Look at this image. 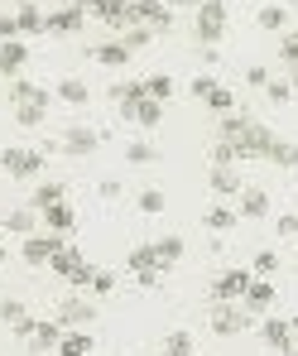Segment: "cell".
<instances>
[{
	"instance_id": "cell-1",
	"label": "cell",
	"mask_w": 298,
	"mask_h": 356,
	"mask_svg": "<svg viewBox=\"0 0 298 356\" xmlns=\"http://www.w3.org/2000/svg\"><path fill=\"white\" fill-rule=\"evenodd\" d=\"M217 140L236 149V164H250V159H270V145H274L270 125H260V120L245 116V111H231V116L217 120Z\"/></svg>"
},
{
	"instance_id": "cell-2",
	"label": "cell",
	"mask_w": 298,
	"mask_h": 356,
	"mask_svg": "<svg viewBox=\"0 0 298 356\" xmlns=\"http://www.w3.org/2000/svg\"><path fill=\"white\" fill-rule=\"evenodd\" d=\"M226 24H231V5L226 0H207L202 10H192V39L202 49H217L226 39Z\"/></svg>"
},
{
	"instance_id": "cell-3",
	"label": "cell",
	"mask_w": 298,
	"mask_h": 356,
	"mask_svg": "<svg viewBox=\"0 0 298 356\" xmlns=\"http://www.w3.org/2000/svg\"><path fill=\"white\" fill-rule=\"evenodd\" d=\"M49 270L58 275L63 284H72V289H87V284H92V275H97V265H87V260H82V250H77L72 241H63L58 250H53Z\"/></svg>"
},
{
	"instance_id": "cell-4",
	"label": "cell",
	"mask_w": 298,
	"mask_h": 356,
	"mask_svg": "<svg viewBox=\"0 0 298 356\" xmlns=\"http://www.w3.org/2000/svg\"><path fill=\"white\" fill-rule=\"evenodd\" d=\"M0 169H5L10 178H44L49 159H44V149H19V145H5V149H0Z\"/></svg>"
},
{
	"instance_id": "cell-5",
	"label": "cell",
	"mask_w": 298,
	"mask_h": 356,
	"mask_svg": "<svg viewBox=\"0 0 298 356\" xmlns=\"http://www.w3.org/2000/svg\"><path fill=\"white\" fill-rule=\"evenodd\" d=\"M250 280H255L250 270L231 265V270H222V275L212 280V289H207V294H212V303H240V298H245V289H250Z\"/></svg>"
},
{
	"instance_id": "cell-6",
	"label": "cell",
	"mask_w": 298,
	"mask_h": 356,
	"mask_svg": "<svg viewBox=\"0 0 298 356\" xmlns=\"http://www.w3.org/2000/svg\"><path fill=\"white\" fill-rule=\"evenodd\" d=\"M67 236H53V232H34V236L19 241V260L24 265H34V270H44L49 260H53V250H58Z\"/></svg>"
},
{
	"instance_id": "cell-7",
	"label": "cell",
	"mask_w": 298,
	"mask_h": 356,
	"mask_svg": "<svg viewBox=\"0 0 298 356\" xmlns=\"http://www.w3.org/2000/svg\"><path fill=\"white\" fill-rule=\"evenodd\" d=\"M250 327V313L240 303H212V332L217 337H240Z\"/></svg>"
},
{
	"instance_id": "cell-8",
	"label": "cell",
	"mask_w": 298,
	"mask_h": 356,
	"mask_svg": "<svg viewBox=\"0 0 298 356\" xmlns=\"http://www.w3.org/2000/svg\"><path fill=\"white\" fill-rule=\"evenodd\" d=\"M82 24H87V10L72 0V5H63V10H49V24H44V34L72 39V34H82Z\"/></svg>"
},
{
	"instance_id": "cell-9",
	"label": "cell",
	"mask_w": 298,
	"mask_h": 356,
	"mask_svg": "<svg viewBox=\"0 0 298 356\" xmlns=\"http://www.w3.org/2000/svg\"><path fill=\"white\" fill-rule=\"evenodd\" d=\"M260 342H265L270 352L289 356L294 352V323H289V318H260Z\"/></svg>"
},
{
	"instance_id": "cell-10",
	"label": "cell",
	"mask_w": 298,
	"mask_h": 356,
	"mask_svg": "<svg viewBox=\"0 0 298 356\" xmlns=\"http://www.w3.org/2000/svg\"><path fill=\"white\" fill-rule=\"evenodd\" d=\"M135 24H144L154 34H169L174 29V10L164 0H135Z\"/></svg>"
},
{
	"instance_id": "cell-11",
	"label": "cell",
	"mask_w": 298,
	"mask_h": 356,
	"mask_svg": "<svg viewBox=\"0 0 298 356\" xmlns=\"http://www.w3.org/2000/svg\"><path fill=\"white\" fill-rule=\"evenodd\" d=\"M106 29H116V34H125L130 24H135V0H97V10H92Z\"/></svg>"
},
{
	"instance_id": "cell-12",
	"label": "cell",
	"mask_w": 298,
	"mask_h": 356,
	"mask_svg": "<svg viewBox=\"0 0 298 356\" xmlns=\"http://www.w3.org/2000/svg\"><path fill=\"white\" fill-rule=\"evenodd\" d=\"M101 145V130H87V125H67L58 135V149L63 154H92Z\"/></svg>"
},
{
	"instance_id": "cell-13",
	"label": "cell",
	"mask_w": 298,
	"mask_h": 356,
	"mask_svg": "<svg viewBox=\"0 0 298 356\" xmlns=\"http://www.w3.org/2000/svg\"><path fill=\"white\" fill-rule=\"evenodd\" d=\"M97 318V308H92V298H63L58 303V323H63V332H72V327H87Z\"/></svg>"
},
{
	"instance_id": "cell-14",
	"label": "cell",
	"mask_w": 298,
	"mask_h": 356,
	"mask_svg": "<svg viewBox=\"0 0 298 356\" xmlns=\"http://www.w3.org/2000/svg\"><path fill=\"white\" fill-rule=\"evenodd\" d=\"M240 308L250 313V318H265L270 308H274V280H250V289L240 298Z\"/></svg>"
},
{
	"instance_id": "cell-15",
	"label": "cell",
	"mask_w": 298,
	"mask_h": 356,
	"mask_svg": "<svg viewBox=\"0 0 298 356\" xmlns=\"http://www.w3.org/2000/svg\"><path fill=\"white\" fill-rule=\"evenodd\" d=\"M10 102L15 106H53V92L39 87V82H29V77H15L10 82Z\"/></svg>"
},
{
	"instance_id": "cell-16",
	"label": "cell",
	"mask_w": 298,
	"mask_h": 356,
	"mask_svg": "<svg viewBox=\"0 0 298 356\" xmlns=\"http://www.w3.org/2000/svg\"><path fill=\"white\" fill-rule=\"evenodd\" d=\"M0 232H5V236H34V232H39V212H34V207H10L5 222H0Z\"/></svg>"
},
{
	"instance_id": "cell-17",
	"label": "cell",
	"mask_w": 298,
	"mask_h": 356,
	"mask_svg": "<svg viewBox=\"0 0 298 356\" xmlns=\"http://www.w3.org/2000/svg\"><path fill=\"white\" fill-rule=\"evenodd\" d=\"M236 212L245 222H265V217H270V193H265V188H240Z\"/></svg>"
},
{
	"instance_id": "cell-18",
	"label": "cell",
	"mask_w": 298,
	"mask_h": 356,
	"mask_svg": "<svg viewBox=\"0 0 298 356\" xmlns=\"http://www.w3.org/2000/svg\"><path fill=\"white\" fill-rule=\"evenodd\" d=\"M207 183H212V193H217V197H240V174L231 169V164H212Z\"/></svg>"
},
{
	"instance_id": "cell-19",
	"label": "cell",
	"mask_w": 298,
	"mask_h": 356,
	"mask_svg": "<svg viewBox=\"0 0 298 356\" xmlns=\"http://www.w3.org/2000/svg\"><path fill=\"white\" fill-rule=\"evenodd\" d=\"M39 217H44V227H49V232H53V236H67V232H72V227H77V212H72V207H67V202H53V207H44V212H39Z\"/></svg>"
},
{
	"instance_id": "cell-20",
	"label": "cell",
	"mask_w": 298,
	"mask_h": 356,
	"mask_svg": "<svg viewBox=\"0 0 298 356\" xmlns=\"http://www.w3.org/2000/svg\"><path fill=\"white\" fill-rule=\"evenodd\" d=\"M58 342H63V323H58V318H53V323H49V318H39V327H34L29 347H34V352H58Z\"/></svg>"
},
{
	"instance_id": "cell-21",
	"label": "cell",
	"mask_w": 298,
	"mask_h": 356,
	"mask_svg": "<svg viewBox=\"0 0 298 356\" xmlns=\"http://www.w3.org/2000/svg\"><path fill=\"white\" fill-rule=\"evenodd\" d=\"M24 63H29V49H24L19 39H15V44H0V72H5L10 82L24 72Z\"/></svg>"
},
{
	"instance_id": "cell-22",
	"label": "cell",
	"mask_w": 298,
	"mask_h": 356,
	"mask_svg": "<svg viewBox=\"0 0 298 356\" xmlns=\"http://www.w3.org/2000/svg\"><path fill=\"white\" fill-rule=\"evenodd\" d=\"M15 19H19V34H44V24H49V15L34 0H19L15 5Z\"/></svg>"
},
{
	"instance_id": "cell-23",
	"label": "cell",
	"mask_w": 298,
	"mask_h": 356,
	"mask_svg": "<svg viewBox=\"0 0 298 356\" xmlns=\"http://www.w3.org/2000/svg\"><path fill=\"white\" fill-rule=\"evenodd\" d=\"M255 24H260V29H270V34H289V10H284L279 0H270V5H260Z\"/></svg>"
},
{
	"instance_id": "cell-24",
	"label": "cell",
	"mask_w": 298,
	"mask_h": 356,
	"mask_svg": "<svg viewBox=\"0 0 298 356\" xmlns=\"http://www.w3.org/2000/svg\"><path fill=\"white\" fill-rule=\"evenodd\" d=\"M92 347H97V337H92L87 327H72V332H63L58 356H92Z\"/></svg>"
},
{
	"instance_id": "cell-25",
	"label": "cell",
	"mask_w": 298,
	"mask_h": 356,
	"mask_svg": "<svg viewBox=\"0 0 298 356\" xmlns=\"http://www.w3.org/2000/svg\"><path fill=\"white\" fill-rule=\"evenodd\" d=\"M53 97L67 102V106H87V102H92V87H87L82 77H63L58 87H53Z\"/></svg>"
},
{
	"instance_id": "cell-26",
	"label": "cell",
	"mask_w": 298,
	"mask_h": 356,
	"mask_svg": "<svg viewBox=\"0 0 298 356\" xmlns=\"http://www.w3.org/2000/svg\"><path fill=\"white\" fill-rule=\"evenodd\" d=\"M63 197H67V188H63L58 178H39V188H34L29 207H34V212H44V207H53V202H63Z\"/></svg>"
},
{
	"instance_id": "cell-27",
	"label": "cell",
	"mask_w": 298,
	"mask_h": 356,
	"mask_svg": "<svg viewBox=\"0 0 298 356\" xmlns=\"http://www.w3.org/2000/svg\"><path fill=\"white\" fill-rule=\"evenodd\" d=\"M92 58L101 63V67H125L130 63V49H125V39H106V44L92 49Z\"/></svg>"
},
{
	"instance_id": "cell-28",
	"label": "cell",
	"mask_w": 298,
	"mask_h": 356,
	"mask_svg": "<svg viewBox=\"0 0 298 356\" xmlns=\"http://www.w3.org/2000/svg\"><path fill=\"white\" fill-rule=\"evenodd\" d=\"M164 154H159V145H149V140H130L125 145V164H135V169H149V164H159Z\"/></svg>"
},
{
	"instance_id": "cell-29",
	"label": "cell",
	"mask_w": 298,
	"mask_h": 356,
	"mask_svg": "<svg viewBox=\"0 0 298 356\" xmlns=\"http://www.w3.org/2000/svg\"><path fill=\"white\" fill-rule=\"evenodd\" d=\"M120 116L149 130V125H159V120H164V102H149V97H144V102H135V106H130V111H120Z\"/></svg>"
},
{
	"instance_id": "cell-30",
	"label": "cell",
	"mask_w": 298,
	"mask_h": 356,
	"mask_svg": "<svg viewBox=\"0 0 298 356\" xmlns=\"http://www.w3.org/2000/svg\"><path fill=\"white\" fill-rule=\"evenodd\" d=\"M236 217H240L236 207H222V202H217V207H207V212H202V227L222 236V232H231V227H236Z\"/></svg>"
},
{
	"instance_id": "cell-31",
	"label": "cell",
	"mask_w": 298,
	"mask_h": 356,
	"mask_svg": "<svg viewBox=\"0 0 298 356\" xmlns=\"http://www.w3.org/2000/svg\"><path fill=\"white\" fill-rule=\"evenodd\" d=\"M174 92H179V82H174L169 72H154V77H144V97H149V102H169Z\"/></svg>"
},
{
	"instance_id": "cell-32",
	"label": "cell",
	"mask_w": 298,
	"mask_h": 356,
	"mask_svg": "<svg viewBox=\"0 0 298 356\" xmlns=\"http://www.w3.org/2000/svg\"><path fill=\"white\" fill-rule=\"evenodd\" d=\"M111 102H116L120 111H130L135 102H144V82H116L111 87Z\"/></svg>"
},
{
	"instance_id": "cell-33",
	"label": "cell",
	"mask_w": 298,
	"mask_h": 356,
	"mask_svg": "<svg viewBox=\"0 0 298 356\" xmlns=\"http://www.w3.org/2000/svg\"><path fill=\"white\" fill-rule=\"evenodd\" d=\"M135 207H140L144 217H159V212L169 207V197H164V188H140V197H135Z\"/></svg>"
},
{
	"instance_id": "cell-34",
	"label": "cell",
	"mask_w": 298,
	"mask_h": 356,
	"mask_svg": "<svg viewBox=\"0 0 298 356\" xmlns=\"http://www.w3.org/2000/svg\"><path fill=\"white\" fill-rule=\"evenodd\" d=\"M125 265H130V275H140V270H154V265H159V255H154V241H144V245H135ZM159 270H164V265H159Z\"/></svg>"
},
{
	"instance_id": "cell-35",
	"label": "cell",
	"mask_w": 298,
	"mask_h": 356,
	"mask_svg": "<svg viewBox=\"0 0 298 356\" xmlns=\"http://www.w3.org/2000/svg\"><path fill=\"white\" fill-rule=\"evenodd\" d=\"M154 255H159L164 270L179 265V260H183V236H159V241H154Z\"/></svg>"
},
{
	"instance_id": "cell-36",
	"label": "cell",
	"mask_w": 298,
	"mask_h": 356,
	"mask_svg": "<svg viewBox=\"0 0 298 356\" xmlns=\"http://www.w3.org/2000/svg\"><path fill=\"white\" fill-rule=\"evenodd\" d=\"M270 164H274V169H294L298 164V145L294 140H274V145H270Z\"/></svg>"
},
{
	"instance_id": "cell-37",
	"label": "cell",
	"mask_w": 298,
	"mask_h": 356,
	"mask_svg": "<svg viewBox=\"0 0 298 356\" xmlns=\"http://www.w3.org/2000/svg\"><path fill=\"white\" fill-rule=\"evenodd\" d=\"M207 106H212L217 116H231V111H236V92L217 82V87H212V97H207Z\"/></svg>"
},
{
	"instance_id": "cell-38",
	"label": "cell",
	"mask_w": 298,
	"mask_h": 356,
	"mask_svg": "<svg viewBox=\"0 0 298 356\" xmlns=\"http://www.w3.org/2000/svg\"><path fill=\"white\" fill-rule=\"evenodd\" d=\"M250 275H255V280L279 275V250H260V255H255V265H250Z\"/></svg>"
},
{
	"instance_id": "cell-39",
	"label": "cell",
	"mask_w": 298,
	"mask_h": 356,
	"mask_svg": "<svg viewBox=\"0 0 298 356\" xmlns=\"http://www.w3.org/2000/svg\"><path fill=\"white\" fill-rule=\"evenodd\" d=\"M15 120H19L24 130H39V125L49 120V106H15Z\"/></svg>"
},
{
	"instance_id": "cell-40",
	"label": "cell",
	"mask_w": 298,
	"mask_h": 356,
	"mask_svg": "<svg viewBox=\"0 0 298 356\" xmlns=\"http://www.w3.org/2000/svg\"><path fill=\"white\" fill-rule=\"evenodd\" d=\"M159 352H169V356H192V332H169Z\"/></svg>"
},
{
	"instance_id": "cell-41",
	"label": "cell",
	"mask_w": 298,
	"mask_h": 356,
	"mask_svg": "<svg viewBox=\"0 0 298 356\" xmlns=\"http://www.w3.org/2000/svg\"><path fill=\"white\" fill-rule=\"evenodd\" d=\"M120 39H125V49H130V54H140V49H144V44L154 39V29H144V24H130V29H125Z\"/></svg>"
},
{
	"instance_id": "cell-42",
	"label": "cell",
	"mask_w": 298,
	"mask_h": 356,
	"mask_svg": "<svg viewBox=\"0 0 298 356\" xmlns=\"http://www.w3.org/2000/svg\"><path fill=\"white\" fill-rule=\"evenodd\" d=\"M97 298H106V294H116V270H97L92 275V284H87Z\"/></svg>"
},
{
	"instance_id": "cell-43",
	"label": "cell",
	"mask_w": 298,
	"mask_h": 356,
	"mask_svg": "<svg viewBox=\"0 0 298 356\" xmlns=\"http://www.w3.org/2000/svg\"><path fill=\"white\" fill-rule=\"evenodd\" d=\"M212 87H217V77H207V72H197V77L188 82V97H192V102H207V97H212Z\"/></svg>"
},
{
	"instance_id": "cell-44",
	"label": "cell",
	"mask_w": 298,
	"mask_h": 356,
	"mask_svg": "<svg viewBox=\"0 0 298 356\" xmlns=\"http://www.w3.org/2000/svg\"><path fill=\"white\" fill-rule=\"evenodd\" d=\"M265 97H270L274 106H289V102H294V87H289V82H279V77H270V87H265Z\"/></svg>"
},
{
	"instance_id": "cell-45",
	"label": "cell",
	"mask_w": 298,
	"mask_h": 356,
	"mask_svg": "<svg viewBox=\"0 0 298 356\" xmlns=\"http://www.w3.org/2000/svg\"><path fill=\"white\" fill-rule=\"evenodd\" d=\"M0 318H5V327H15L19 318H29V308H24L19 298H5V303H0Z\"/></svg>"
},
{
	"instance_id": "cell-46",
	"label": "cell",
	"mask_w": 298,
	"mask_h": 356,
	"mask_svg": "<svg viewBox=\"0 0 298 356\" xmlns=\"http://www.w3.org/2000/svg\"><path fill=\"white\" fill-rule=\"evenodd\" d=\"M274 232L284 241H298V212H279V217H274Z\"/></svg>"
},
{
	"instance_id": "cell-47",
	"label": "cell",
	"mask_w": 298,
	"mask_h": 356,
	"mask_svg": "<svg viewBox=\"0 0 298 356\" xmlns=\"http://www.w3.org/2000/svg\"><path fill=\"white\" fill-rule=\"evenodd\" d=\"M15 39H19V19L10 10V15H0V44H15Z\"/></svg>"
},
{
	"instance_id": "cell-48",
	"label": "cell",
	"mask_w": 298,
	"mask_h": 356,
	"mask_svg": "<svg viewBox=\"0 0 298 356\" xmlns=\"http://www.w3.org/2000/svg\"><path fill=\"white\" fill-rule=\"evenodd\" d=\"M135 284H140V289H159V284H164V270H159V265H154V270H140Z\"/></svg>"
},
{
	"instance_id": "cell-49",
	"label": "cell",
	"mask_w": 298,
	"mask_h": 356,
	"mask_svg": "<svg viewBox=\"0 0 298 356\" xmlns=\"http://www.w3.org/2000/svg\"><path fill=\"white\" fill-rule=\"evenodd\" d=\"M245 82H250V87H270V67L250 63V67H245Z\"/></svg>"
},
{
	"instance_id": "cell-50",
	"label": "cell",
	"mask_w": 298,
	"mask_h": 356,
	"mask_svg": "<svg viewBox=\"0 0 298 356\" xmlns=\"http://www.w3.org/2000/svg\"><path fill=\"white\" fill-rule=\"evenodd\" d=\"M212 164H231V169H236V149L217 140V145H212Z\"/></svg>"
},
{
	"instance_id": "cell-51",
	"label": "cell",
	"mask_w": 298,
	"mask_h": 356,
	"mask_svg": "<svg viewBox=\"0 0 298 356\" xmlns=\"http://www.w3.org/2000/svg\"><path fill=\"white\" fill-rule=\"evenodd\" d=\"M34 327H39V318H19V323H15V327H10V332H15V337H24V342H29V337H34Z\"/></svg>"
},
{
	"instance_id": "cell-52",
	"label": "cell",
	"mask_w": 298,
	"mask_h": 356,
	"mask_svg": "<svg viewBox=\"0 0 298 356\" xmlns=\"http://www.w3.org/2000/svg\"><path fill=\"white\" fill-rule=\"evenodd\" d=\"M97 193H101V197H120V183H116V178H101Z\"/></svg>"
},
{
	"instance_id": "cell-53",
	"label": "cell",
	"mask_w": 298,
	"mask_h": 356,
	"mask_svg": "<svg viewBox=\"0 0 298 356\" xmlns=\"http://www.w3.org/2000/svg\"><path fill=\"white\" fill-rule=\"evenodd\" d=\"M164 5H169V10H202L207 0H164Z\"/></svg>"
},
{
	"instance_id": "cell-54",
	"label": "cell",
	"mask_w": 298,
	"mask_h": 356,
	"mask_svg": "<svg viewBox=\"0 0 298 356\" xmlns=\"http://www.w3.org/2000/svg\"><path fill=\"white\" fill-rule=\"evenodd\" d=\"M289 87H298V63H294V67H289Z\"/></svg>"
},
{
	"instance_id": "cell-55",
	"label": "cell",
	"mask_w": 298,
	"mask_h": 356,
	"mask_svg": "<svg viewBox=\"0 0 298 356\" xmlns=\"http://www.w3.org/2000/svg\"><path fill=\"white\" fill-rule=\"evenodd\" d=\"M0 236H5V232H0ZM0 265H5V241H0Z\"/></svg>"
},
{
	"instance_id": "cell-56",
	"label": "cell",
	"mask_w": 298,
	"mask_h": 356,
	"mask_svg": "<svg viewBox=\"0 0 298 356\" xmlns=\"http://www.w3.org/2000/svg\"><path fill=\"white\" fill-rule=\"evenodd\" d=\"M63 5H72V0H53V10H63Z\"/></svg>"
},
{
	"instance_id": "cell-57",
	"label": "cell",
	"mask_w": 298,
	"mask_h": 356,
	"mask_svg": "<svg viewBox=\"0 0 298 356\" xmlns=\"http://www.w3.org/2000/svg\"><path fill=\"white\" fill-rule=\"evenodd\" d=\"M279 5H284V10H289V5H298V0H279Z\"/></svg>"
},
{
	"instance_id": "cell-58",
	"label": "cell",
	"mask_w": 298,
	"mask_h": 356,
	"mask_svg": "<svg viewBox=\"0 0 298 356\" xmlns=\"http://www.w3.org/2000/svg\"><path fill=\"white\" fill-rule=\"evenodd\" d=\"M289 356H298V337H294V352H289Z\"/></svg>"
},
{
	"instance_id": "cell-59",
	"label": "cell",
	"mask_w": 298,
	"mask_h": 356,
	"mask_svg": "<svg viewBox=\"0 0 298 356\" xmlns=\"http://www.w3.org/2000/svg\"><path fill=\"white\" fill-rule=\"evenodd\" d=\"M154 356H169V352H154Z\"/></svg>"
}]
</instances>
